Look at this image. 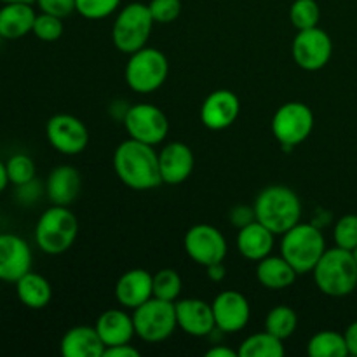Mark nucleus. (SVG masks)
<instances>
[{
  "label": "nucleus",
  "instance_id": "obj_1",
  "mask_svg": "<svg viewBox=\"0 0 357 357\" xmlns=\"http://www.w3.org/2000/svg\"><path fill=\"white\" fill-rule=\"evenodd\" d=\"M114 169L119 180L132 190H152L162 185L159 153L152 145L128 138L115 149Z\"/></svg>",
  "mask_w": 357,
  "mask_h": 357
},
{
  "label": "nucleus",
  "instance_id": "obj_2",
  "mask_svg": "<svg viewBox=\"0 0 357 357\" xmlns=\"http://www.w3.org/2000/svg\"><path fill=\"white\" fill-rule=\"evenodd\" d=\"M255 218L275 236H282L300 223L302 201L293 188L286 185H271L255 199Z\"/></svg>",
  "mask_w": 357,
  "mask_h": 357
},
{
  "label": "nucleus",
  "instance_id": "obj_3",
  "mask_svg": "<svg viewBox=\"0 0 357 357\" xmlns=\"http://www.w3.org/2000/svg\"><path fill=\"white\" fill-rule=\"evenodd\" d=\"M321 293L333 298L351 295L357 288V261L352 251L335 246L324 251L312 271Z\"/></svg>",
  "mask_w": 357,
  "mask_h": 357
},
{
  "label": "nucleus",
  "instance_id": "obj_4",
  "mask_svg": "<svg viewBox=\"0 0 357 357\" xmlns=\"http://www.w3.org/2000/svg\"><path fill=\"white\" fill-rule=\"evenodd\" d=\"M326 251L323 232L314 223H296L282 234L281 257L291 265L296 274H312L314 267Z\"/></svg>",
  "mask_w": 357,
  "mask_h": 357
},
{
  "label": "nucleus",
  "instance_id": "obj_5",
  "mask_svg": "<svg viewBox=\"0 0 357 357\" xmlns=\"http://www.w3.org/2000/svg\"><path fill=\"white\" fill-rule=\"evenodd\" d=\"M79 236V220L68 206L45 209L35 225V244L45 255H63L68 251Z\"/></svg>",
  "mask_w": 357,
  "mask_h": 357
},
{
  "label": "nucleus",
  "instance_id": "obj_6",
  "mask_svg": "<svg viewBox=\"0 0 357 357\" xmlns=\"http://www.w3.org/2000/svg\"><path fill=\"white\" fill-rule=\"evenodd\" d=\"M153 17L149 6L142 2L128 3L119 10L112 26V40L114 45L124 54H132L139 49L146 47L149 37L152 35Z\"/></svg>",
  "mask_w": 357,
  "mask_h": 357
},
{
  "label": "nucleus",
  "instance_id": "obj_7",
  "mask_svg": "<svg viewBox=\"0 0 357 357\" xmlns=\"http://www.w3.org/2000/svg\"><path fill=\"white\" fill-rule=\"evenodd\" d=\"M169 75V61L166 54L155 47H143L129 54L124 77L129 89L149 94L159 89Z\"/></svg>",
  "mask_w": 357,
  "mask_h": 357
},
{
  "label": "nucleus",
  "instance_id": "obj_8",
  "mask_svg": "<svg viewBox=\"0 0 357 357\" xmlns=\"http://www.w3.org/2000/svg\"><path fill=\"white\" fill-rule=\"evenodd\" d=\"M136 337L146 344H160L176 331V309L174 302H166L152 296L132 312Z\"/></svg>",
  "mask_w": 357,
  "mask_h": 357
},
{
  "label": "nucleus",
  "instance_id": "obj_9",
  "mask_svg": "<svg viewBox=\"0 0 357 357\" xmlns=\"http://www.w3.org/2000/svg\"><path fill=\"white\" fill-rule=\"evenodd\" d=\"M272 135L284 150H293L305 142L314 129L312 108L302 101H288L272 117Z\"/></svg>",
  "mask_w": 357,
  "mask_h": 357
},
{
  "label": "nucleus",
  "instance_id": "obj_10",
  "mask_svg": "<svg viewBox=\"0 0 357 357\" xmlns=\"http://www.w3.org/2000/svg\"><path fill=\"white\" fill-rule=\"evenodd\" d=\"M122 122L129 138L152 146L162 143L169 132L167 115L152 103L131 105Z\"/></svg>",
  "mask_w": 357,
  "mask_h": 357
},
{
  "label": "nucleus",
  "instance_id": "obj_11",
  "mask_svg": "<svg viewBox=\"0 0 357 357\" xmlns=\"http://www.w3.org/2000/svg\"><path fill=\"white\" fill-rule=\"evenodd\" d=\"M291 54L296 65L305 72H317L330 63L333 54V40L323 28L314 26L298 30L293 38Z\"/></svg>",
  "mask_w": 357,
  "mask_h": 357
},
{
  "label": "nucleus",
  "instance_id": "obj_12",
  "mask_svg": "<svg viewBox=\"0 0 357 357\" xmlns=\"http://www.w3.org/2000/svg\"><path fill=\"white\" fill-rule=\"evenodd\" d=\"M183 248L188 258L202 267L223 261L229 251L223 234L208 223L190 227L183 237Z\"/></svg>",
  "mask_w": 357,
  "mask_h": 357
},
{
  "label": "nucleus",
  "instance_id": "obj_13",
  "mask_svg": "<svg viewBox=\"0 0 357 357\" xmlns=\"http://www.w3.org/2000/svg\"><path fill=\"white\" fill-rule=\"evenodd\" d=\"M47 142L63 155H79L89 143V131L79 117L70 114H56L45 124Z\"/></svg>",
  "mask_w": 357,
  "mask_h": 357
},
{
  "label": "nucleus",
  "instance_id": "obj_14",
  "mask_svg": "<svg viewBox=\"0 0 357 357\" xmlns=\"http://www.w3.org/2000/svg\"><path fill=\"white\" fill-rule=\"evenodd\" d=\"M216 328L223 333H237L248 326L251 317L250 300L236 289L218 293L211 302Z\"/></svg>",
  "mask_w": 357,
  "mask_h": 357
},
{
  "label": "nucleus",
  "instance_id": "obj_15",
  "mask_svg": "<svg viewBox=\"0 0 357 357\" xmlns=\"http://www.w3.org/2000/svg\"><path fill=\"white\" fill-rule=\"evenodd\" d=\"M33 255L31 248L23 237L16 234H0V281H20L31 271Z\"/></svg>",
  "mask_w": 357,
  "mask_h": 357
},
{
  "label": "nucleus",
  "instance_id": "obj_16",
  "mask_svg": "<svg viewBox=\"0 0 357 357\" xmlns=\"http://www.w3.org/2000/svg\"><path fill=\"white\" fill-rule=\"evenodd\" d=\"M241 101L229 89L213 91L201 107V122L211 131H223L237 121Z\"/></svg>",
  "mask_w": 357,
  "mask_h": 357
},
{
  "label": "nucleus",
  "instance_id": "obj_17",
  "mask_svg": "<svg viewBox=\"0 0 357 357\" xmlns=\"http://www.w3.org/2000/svg\"><path fill=\"white\" fill-rule=\"evenodd\" d=\"M178 328L190 337L202 338L216 328L211 303L201 298H183L174 302Z\"/></svg>",
  "mask_w": 357,
  "mask_h": 357
},
{
  "label": "nucleus",
  "instance_id": "obj_18",
  "mask_svg": "<svg viewBox=\"0 0 357 357\" xmlns=\"http://www.w3.org/2000/svg\"><path fill=\"white\" fill-rule=\"evenodd\" d=\"M194 166V152L187 143L171 142L159 152V171L162 183L181 185L192 176Z\"/></svg>",
  "mask_w": 357,
  "mask_h": 357
},
{
  "label": "nucleus",
  "instance_id": "obj_19",
  "mask_svg": "<svg viewBox=\"0 0 357 357\" xmlns=\"http://www.w3.org/2000/svg\"><path fill=\"white\" fill-rule=\"evenodd\" d=\"M153 296V275L145 268H131L119 278L115 300L124 309H138Z\"/></svg>",
  "mask_w": 357,
  "mask_h": 357
},
{
  "label": "nucleus",
  "instance_id": "obj_20",
  "mask_svg": "<svg viewBox=\"0 0 357 357\" xmlns=\"http://www.w3.org/2000/svg\"><path fill=\"white\" fill-rule=\"evenodd\" d=\"M82 190V176L73 166H58L49 173L45 181V195L56 206H70Z\"/></svg>",
  "mask_w": 357,
  "mask_h": 357
},
{
  "label": "nucleus",
  "instance_id": "obj_21",
  "mask_svg": "<svg viewBox=\"0 0 357 357\" xmlns=\"http://www.w3.org/2000/svg\"><path fill=\"white\" fill-rule=\"evenodd\" d=\"M94 326L103 340L105 349L112 345L129 344L136 335L132 314H128L122 309H108L101 312Z\"/></svg>",
  "mask_w": 357,
  "mask_h": 357
},
{
  "label": "nucleus",
  "instance_id": "obj_22",
  "mask_svg": "<svg viewBox=\"0 0 357 357\" xmlns=\"http://www.w3.org/2000/svg\"><path fill=\"white\" fill-rule=\"evenodd\" d=\"M63 357H103L105 344L98 335L96 326H73L59 342Z\"/></svg>",
  "mask_w": 357,
  "mask_h": 357
},
{
  "label": "nucleus",
  "instance_id": "obj_23",
  "mask_svg": "<svg viewBox=\"0 0 357 357\" xmlns=\"http://www.w3.org/2000/svg\"><path fill=\"white\" fill-rule=\"evenodd\" d=\"M275 243V234L271 232L258 220H253L237 232V250L246 260L260 261L272 253Z\"/></svg>",
  "mask_w": 357,
  "mask_h": 357
},
{
  "label": "nucleus",
  "instance_id": "obj_24",
  "mask_svg": "<svg viewBox=\"0 0 357 357\" xmlns=\"http://www.w3.org/2000/svg\"><path fill=\"white\" fill-rule=\"evenodd\" d=\"M37 13L31 3H3L0 7V37L17 40L33 30Z\"/></svg>",
  "mask_w": 357,
  "mask_h": 357
},
{
  "label": "nucleus",
  "instance_id": "obj_25",
  "mask_svg": "<svg viewBox=\"0 0 357 357\" xmlns=\"http://www.w3.org/2000/svg\"><path fill=\"white\" fill-rule=\"evenodd\" d=\"M296 278H298L296 271L281 255L279 257L268 255L257 265L258 282L271 291H281V289L289 288L295 284Z\"/></svg>",
  "mask_w": 357,
  "mask_h": 357
},
{
  "label": "nucleus",
  "instance_id": "obj_26",
  "mask_svg": "<svg viewBox=\"0 0 357 357\" xmlns=\"http://www.w3.org/2000/svg\"><path fill=\"white\" fill-rule=\"evenodd\" d=\"M16 295L24 307L40 310L47 307L52 300L51 282L44 275L30 271L20 281H16Z\"/></svg>",
  "mask_w": 357,
  "mask_h": 357
},
{
  "label": "nucleus",
  "instance_id": "obj_27",
  "mask_svg": "<svg viewBox=\"0 0 357 357\" xmlns=\"http://www.w3.org/2000/svg\"><path fill=\"white\" fill-rule=\"evenodd\" d=\"M239 357H284L286 349L281 338L267 330L253 333L241 344Z\"/></svg>",
  "mask_w": 357,
  "mask_h": 357
},
{
  "label": "nucleus",
  "instance_id": "obj_28",
  "mask_svg": "<svg viewBox=\"0 0 357 357\" xmlns=\"http://www.w3.org/2000/svg\"><path fill=\"white\" fill-rule=\"evenodd\" d=\"M307 352L310 357H345L349 356L344 333L324 330L312 335L307 344Z\"/></svg>",
  "mask_w": 357,
  "mask_h": 357
},
{
  "label": "nucleus",
  "instance_id": "obj_29",
  "mask_svg": "<svg viewBox=\"0 0 357 357\" xmlns=\"http://www.w3.org/2000/svg\"><path fill=\"white\" fill-rule=\"evenodd\" d=\"M296 326H298V316L288 305L274 307L265 317V330L274 337L281 338L282 342L295 333Z\"/></svg>",
  "mask_w": 357,
  "mask_h": 357
},
{
  "label": "nucleus",
  "instance_id": "obj_30",
  "mask_svg": "<svg viewBox=\"0 0 357 357\" xmlns=\"http://www.w3.org/2000/svg\"><path fill=\"white\" fill-rule=\"evenodd\" d=\"M183 281L174 268H160L153 274V296L166 302H176L180 298Z\"/></svg>",
  "mask_w": 357,
  "mask_h": 357
},
{
  "label": "nucleus",
  "instance_id": "obj_31",
  "mask_svg": "<svg viewBox=\"0 0 357 357\" xmlns=\"http://www.w3.org/2000/svg\"><path fill=\"white\" fill-rule=\"evenodd\" d=\"M289 20L296 30L319 26L321 7L316 0H295L289 7Z\"/></svg>",
  "mask_w": 357,
  "mask_h": 357
},
{
  "label": "nucleus",
  "instance_id": "obj_32",
  "mask_svg": "<svg viewBox=\"0 0 357 357\" xmlns=\"http://www.w3.org/2000/svg\"><path fill=\"white\" fill-rule=\"evenodd\" d=\"M6 167L7 174H9V181L14 187H20V185L35 180V174H37L33 159L26 153H14L13 157L7 159Z\"/></svg>",
  "mask_w": 357,
  "mask_h": 357
},
{
  "label": "nucleus",
  "instance_id": "obj_33",
  "mask_svg": "<svg viewBox=\"0 0 357 357\" xmlns=\"http://www.w3.org/2000/svg\"><path fill=\"white\" fill-rule=\"evenodd\" d=\"M65 26H63V17L52 16V14L40 13L37 14L31 33L42 42H56L61 38Z\"/></svg>",
  "mask_w": 357,
  "mask_h": 357
},
{
  "label": "nucleus",
  "instance_id": "obj_34",
  "mask_svg": "<svg viewBox=\"0 0 357 357\" xmlns=\"http://www.w3.org/2000/svg\"><path fill=\"white\" fill-rule=\"evenodd\" d=\"M121 6V0H75V13L86 20H105Z\"/></svg>",
  "mask_w": 357,
  "mask_h": 357
},
{
  "label": "nucleus",
  "instance_id": "obj_35",
  "mask_svg": "<svg viewBox=\"0 0 357 357\" xmlns=\"http://www.w3.org/2000/svg\"><path fill=\"white\" fill-rule=\"evenodd\" d=\"M335 244L342 250L354 251L357 248V215H344L333 229Z\"/></svg>",
  "mask_w": 357,
  "mask_h": 357
},
{
  "label": "nucleus",
  "instance_id": "obj_36",
  "mask_svg": "<svg viewBox=\"0 0 357 357\" xmlns=\"http://www.w3.org/2000/svg\"><path fill=\"white\" fill-rule=\"evenodd\" d=\"M149 9L155 23H173L181 14V0H152Z\"/></svg>",
  "mask_w": 357,
  "mask_h": 357
},
{
  "label": "nucleus",
  "instance_id": "obj_37",
  "mask_svg": "<svg viewBox=\"0 0 357 357\" xmlns=\"http://www.w3.org/2000/svg\"><path fill=\"white\" fill-rule=\"evenodd\" d=\"M40 13L52 14L58 17H68L75 13V0H35Z\"/></svg>",
  "mask_w": 357,
  "mask_h": 357
},
{
  "label": "nucleus",
  "instance_id": "obj_38",
  "mask_svg": "<svg viewBox=\"0 0 357 357\" xmlns=\"http://www.w3.org/2000/svg\"><path fill=\"white\" fill-rule=\"evenodd\" d=\"M40 195H42V185L38 183L37 178L28 181V183L16 187V199L24 206H30L33 204V202H37Z\"/></svg>",
  "mask_w": 357,
  "mask_h": 357
},
{
  "label": "nucleus",
  "instance_id": "obj_39",
  "mask_svg": "<svg viewBox=\"0 0 357 357\" xmlns=\"http://www.w3.org/2000/svg\"><path fill=\"white\" fill-rule=\"evenodd\" d=\"M253 220H257L255 218V209L250 208V206L241 204L232 208V211H230V223L237 227V229H243V227H246Z\"/></svg>",
  "mask_w": 357,
  "mask_h": 357
},
{
  "label": "nucleus",
  "instance_id": "obj_40",
  "mask_svg": "<svg viewBox=\"0 0 357 357\" xmlns=\"http://www.w3.org/2000/svg\"><path fill=\"white\" fill-rule=\"evenodd\" d=\"M103 357H139V351L129 342V344H119L107 347L103 352Z\"/></svg>",
  "mask_w": 357,
  "mask_h": 357
},
{
  "label": "nucleus",
  "instance_id": "obj_41",
  "mask_svg": "<svg viewBox=\"0 0 357 357\" xmlns=\"http://www.w3.org/2000/svg\"><path fill=\"white\" fill-rule=\"evenodd\" d=\"M344 338H345V344H347L349 356L357 357V321L349 324L347 330L344 331Z\"/></svg>",
  "mask_w": 357,
  "mask_h": 357
},
{
  "label": "nucleus",
  "instance_id": "obj_42",
  "mask_svg": "<svg viewBox=\"0 0 357 357\" xmlns=\"http://www.w3.org/2000/svg\"><path fill=\"white\" fill-rule=\"evenodd\" d=\"M206 272H208V278L211 279L213 282H222L227 275V268L225 265H223V261L208 265V267H206Z\"/></svg>",
  "mask_w": 357,
  "mask_h": 357
},
{
  "label": "nucleus",
  "instance_id": "obj_43",
  "mask_svg": "<svg viewBox=\"0 0 357 357\" xmlns=\"http://www.w3.org/2000/svg\"><path fill=\"white\" fill-rule=\"evenodd\" d=\"M239 352L234 351V349L223 347V345H215L213 349L206 351V357H237Z\"/></svg>",
  "mask_w": 357,
  "mask_h": 357
},
{
  "label": "nucleus",
  "instance_id": "obj_44",
  "mask_svg": "<svg viewBox=\"0 0 357 357\" xmlns=\"http://www.w3.org/2000/svg\"><path fill=\"white\" fill-rule=\"evenodd\" d=\"M9 174H7V167H6V162H2L0 160V194H2L3 190L7 188V185H9Z\"/></svg>",
  "mask_w": 357,
  "mask_h": 357
},
{
  "label": "nucleus",
  "instance_id": "obj_45",
  "mask_svg": "<svg viewBox=\"0 0 357 357\" xmlns=\"http://www.w3.org/2000/svg\"><path fill=\"white\" fill-rule=\"evenodd\" d=\"M2 3H35V0H0Z\"/></svg>",
  "mask_w": 357,
  "mask_h": 357
},
{
  "label": "nucleus",
  "instance_id": "obj_46",
  "mask_svg": "<svg viewBox=\"0 0 357 357\" xmlns=\"http://www.w3.org/2000/svg\"><path fill=\"white\" fill-rule=\"evenodd\" d=\"M352 255H354V258H356V261H357V248H356L354 251H352Z\"/></svg>",
  "mask_w": 357,
  "mask_h": 357
},
{
  "label": "nucleus",
  "instance_id": "obj_47",
  "mask_svg": "<svg viewBox=\"0 0 357 357\" xmlns=\"http://www.w3.org/2000/svg\"><path fill=\"white\" fill-rule=\"evenodd\" d=\"M0 40H2V37H0Z\"/></svg>",
  "mask_w": 357,
  "mask_h": 357
}]
</instances>
